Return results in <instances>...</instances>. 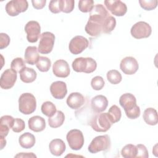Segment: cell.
<instances>
[{"label": "cell", "mask_w": 158, "mask_h": 158, "mask_svg": "<svg viewBox=\"0 0 158 158\" xmlns=\"http://www.w3.org/2000/svg\"><path fill=\"white\" fill-rule=\"evenodd\" d=\"M15 157H36L33 152H21L15 156Z\"/></svg>", "instance_id": "obj_44"}, {"label": "cell", "mask_w": 158, "mask_h": 158, "mask_svg": "<svg viewBox=\"0 0 158 158\" xmlns=\"http://www.w3.org/2000/svg\"><path fill=\"white\" fill-rule=\"evenodd\" d=\"M120 68L125 74L133 75L137 72L139 68V65L135 58L128 56L121 60Z\"/></svg>", "instance_id": "obj_15"}, {"label": "cell", "mask_w": 158, "mask_h": 158, "mask_svg": "<svg viewBox=\"0 0 158 158\" xmlns=\"http://www.w3.org/2000/svg\"><path fill=\"white\" fill-rule=\"evenodd\" d=\"M10 67L17 73H20L25 67H26V66L25 63L22 58L17 57L13 59V60L11 62Z\"/></svg>", "instance_id": "obj_35"}, {"label": "cell", "mask_w": 158, "mask_h": 158, "mask_svg": "<svg viewBox=\"0 0 158 158\" xmlns=\"http://www.w3.org/2000/svg\"><path fill=\"white\" fill-rule=\"evenodd\" d=\"M67 106L72 109H78L85 103V98L80 93H72L68 96L66 101Z\"/></svg>", "instance_id": "obj_19"}, {"label": "cell", "mask_w": 158, "mask_h": 158, "mask_svg": "<svg viewBox=\"0 0 158 158\" xmlns=\"http://www.w3.org/2000/svg\"><path fill=\"white\" fill-rule=\"evenodd\" d=\"M104 4L111 14L115 16H123L127 11V5L120 0H106L104 1Z\"/></svg>", "instance_id": "obj_13"}, {"label": "cell", "mask_w": 158, "mask_h": 158, "mask_svg": "<svg viewBox=\"0 0 158 158\" xmlns=\"http://www.w3.org/2000/svg\"><path fill=\"white\" fill-rule=\"evenodd\" d=\"M143 118L144 122L149 125H156L158 122L157 110L152 107L145 109L143 112Z\"/></svg>", "instance_id": "obj_24"}, {"label": "cell", "mask_w": 158, "mask_h": 158, "mask_svg": "<svg viewBox=\"0 0 158 158\" xmlns=\"http://www.w3.org/2000/svg\"><path fill=\"white\" fill-rule=\"evenodd\" d=\"M116 26V20L115 19L109 15L106 17L104 20L103 28H102V33H110L115 27Z\"/></svg>", "instance_id": "obj_32"}, {"label": "cell", "mask_w": 158, "mask_h": 158, "mask_svg": "<svg viewBox=\"0 0 158 158\" xmlns=\"http://www.w3.org/2000/svg\"><path fill=\"white\" fill-rule=\"evenodd\" d=\"M25 125L24 121L19 118H15L12 130L15 133H19L25 129Z\"/></svg>", "instance_id": "obj_39"}, {"label": "cell", "mask_w": 158, "mask_h": 158, "mask_svg": "<svg viewBox=\"0 0 158 158\" xmlns=\"http://www.w3.org/2000/svg\"><path fill=\"white\" fill-rule=\"evenodd\" d=\"M108 115L109 118L112 123L118 122L122 116V112L120 109L116 105L112 106L108 110Z\"/></svg>", "instance_id": "obj_28"}, {"label": "cell", "mask_w": 158, "mask_h": 158, "mask_svg": "<svg viewBox=\"0 0 158 158\" xmlns=\"http://www.w3.org/2000/svg\"><path fill=\"white\" fill-rule=\"evenodd\" d=\"M27 39L30 43L36 42L41 36V27L40 23L34 20L29 21L25 26Z\"/></svg>", "instance_id": "obj_12"}, {"label": "cell", "mask_w": 158, "mask_h": 158, "mask_svg": "<svg viewBox=\"0 0 158 158\" xmlns=\"http://www.w3.org/2000/svg\"><path fill=\"white\" fill-rule=\"evenodd\" d=\"M50 91L55 99H62L67 94V85L62 81H54L50 86Z\"/></svg>", "instance_id": "obj_17"}, {"label": "cell", "mask_w": 158, "mask_h": 158, "mask_svg": "<svg viewBox=\"0 0 158 158\" xmlns=\"http://www.w3.org/2000/svg\"><path fill=\"white\" fill-rule=\"evenodd\" d=\"M69 147L73 150H80L84 144V137L82 132L77 129L70 130L66 136Z\"/></svg>", "instance_id": "obj_9"}, {"label": "cell", "mask_w": 158, "mask_h": 158, "mask_svg": "<svg viewBox=\"0 0 158 158\" xmlns=\"http://www.w3.org/2000/svg\"><path fill=\"white\" fill-rule=\"evenodd\" d=\"M51 65V60L44 56H40L38 62L36 64V66L37 69L42 72H48Z\"/></svg>", "instance_id": "obj_29"}, {"label": "cell", "mask_w": 158, "mask_h": 158, "mask_svg": "<svg viewBox=\"0 0 158 158\" xmlns=\"http://www.w3.org/2000/svg\"><path fill=\"white\" fill-rule=\"evenodd\" d=\"M75 1L73 0H61V12L70 13L74 9Z\"/></svg>", "instance_id": "obj_38"}, {"label": "cell", "mask_w": 158, "mask_h": 158, "mask_svg": "<svg viewBox=\"0 0 158 158\" xmlns=\"http://www.w3.org/2000/svg\"><path fill=\"white\" fill-rule=\"evenodd\" d=\"M94 7L93 0H80L78 2V9L82 12H90Z\"/></svg>", "instance_id": "obj_34"}, {"label": "cell", "mask_w": 158, "mask_h": 158, "mask_svg": "<svg viewBox=\"0 0 158 158\" xmlns=\"http://www.w3.org/2000/svg\"><path fill=\"white\" fill-rule=\"evenodd\" d=\"M105 84L103 78L101 76H96L92 78L91 81V85L93 89L98 91L102 89Z\"/></svg>", "instance_id": "obj_36"}, {"label": "cell", "mask_w": 158, "mask_h": 158, "mask_svg": "<svg viewBox=\"0 0 158 158\" xmlns=\"http://www.w3.org/2000/svg\"><path fill=\"white\" fill-rule=\"evenodd\" d=\"M140 6L146 10H151L154 9L157 6V0H139Z\"/></svg>", "instance_id": "obj_37"}, {"label": "cell", "mask_w": 158, "mask_h": 158, "mask_svg": "<svg viewBox=\"0 0 158 158\" xmlns=\"http://www.w3.org/2000/svg\"><path fill=\"white\" fill-rule=\"evenodd\" d=\"M28 7L26 0H12L6 5V11L10 16H17L20 13L25 12Z\"/></svg>", "instance_id": "obj_10"}, {"label": "cell", "mask_w": 158, "mask_h": 158, "mask_svg": "<svg viewBox=\"0 0 158 158\" xmlns=\"http://www.w3.org/2000/svg\"><path fill=\"white\" fill-rule=\"evenodd\" d=\"M49 9L54 14L61 12V0H52L49 4Z\"/></svg>", "instance_id": "obj_40"}, {"label": "cell", "mask_w": 158, "mask_h": 158, "mask_svg": "<svg viewBox=\"0 0 158 158\" xmlns=\"http://www.w3.org/2000/svg\"><path fill=\"white\" fill-rule=\"evenodd\" d=\"M54 41L55 36L52 33L49 31L43 33L40 36L38 48V52L44 54L50 53L53 49Z\"/></svg>", "instance_id": "obj_7"}, {"label": "cell", "mask_w": 158, "mask_h": 158, "mask_svg": "<svg viewBox=\"0 0 158 158\" xmlns=\"http://www.w3.org/2000/svg\"><path fill=\"white\" fill-rule=\"evenodd\" d=\"M35 136L29 132L22 134L20 136L19 139V143L20 146L25 149L31 148L35 145Z\"/></svg>", "instance_id": "obj_25"}, {"label": "cell", "mask_w": 158, "mask_h": 158, "mask_svg": "<svg viewBox=\"0 0 158 158\" xmlns=\"http://www.w3.org/2000/svg\"><path fill=\"white\" fill-rule=\"evenodd\" d=\"M120 106L124 109L128 118L135 119L140 115V108L136 104L135 96L131 93H125L119 99Z\"/></svg>", "instance_id": "obj_2"}, {"label": "cell", "mask_w": 158, "mask_h": 158, "mask_svg": "<svg viewBox=\"0 0 158 158\" xmlns=\"http://www.w3.org/2000/svg\"><path fill=\"white\" fill-rule=\"evenodd\" d=\"M130 33L131 36L136 39L146 38L151 35L152 28L148 23L139 21L132 26Z\"/></svg>", "instance_id": "obj_8"}, {"label": "cell", "mask_w": 158, "mask_h": 158, "mask_svg": "<svg viewBox=\"0 0 158 158\" xmlns=\"http://www.w3.org/2000/svg\"><path fill=\"white\" fill-rule=\"evenodd\" d=\"M110 139L107 135H101L95 137L88 146V151L92 154H96L99 151H106L110 148Z\"/></svg>", "instance_id": "obj_6"}, {"label": "cell", "mask_w": 158, "mask_h": 158, "mask_svg": "<svg viewBox=\"0 0 158 158\" xmlns=\"http://www.w3.org/2000/svg\"><path fill=\"white\" fill-rule=\"evenodd\" d=\"M24 57L27 64L30 65L36 64L40 57L38 48L36 46H28L25 49Z\"/></svg>", "instance_id": "obj_23"}, {"label": "cell", "mask_w": 158, "mask_h": 158, "mask_svg": "<svg viewBox=\"0 0 158 158\" xmlns=\"http://www.w3.org/2000/svg\"><path fill=\"white\" fill-rule=\"evenodd\" d=\"M65 120L64 114L60 110H57L56 113L48 118V124L51 128H58L60 127Z\"/></svg>", "instance_id": "obj_27"}, {"label": "cell", "mask_w": 158, "mask_h": 158, "mask_svg": "<svg viewBox=\"0 0 158 158\" xmlns=\"http://www.w3.org/2000/svg\"><path fill=\"white\" fill-rule=\"evenodd\" d=\"M107 80L113 85L118 84L122 79L121 73L117 70H110L107 73Z\"/></svg>", "instance_id": "obj_33"}, {"label": "cell", "mask_w": 158, "mask_h": 158, "mask_svg": "<svg viewBox=\"0 0 158 158\" xmlns=\"http://www.w3.org/2000/svg\"><path fill=\"white\" fill-rule=\"evenodd\" d=\"M20 80L25 83H30L34 81L37 77L36 71L32 68L25 67L20 73Z\"/></svg>", "instance_id": "obj_26"}, {"label": "cell", "mask_w": 158, "mask_h": 158, "mask_svg": "<svg viewBox=\"0 0 158 158\" xmlns=\"http://www.w3.org/2000/svg\"><path fill=\"white\" fill-rule=\"evenodd\" d=\"M110 14L102 6H95L89 13L88 21L85 26V31L91 36L96 37L102 33L105 19Z\"/></svg>", "instance_id": "obj_1"}, {"label": "cell", "mask_w": 158, "mask_h": 158, "mask_svg": "<svg viewBox=\"0 0 158 158\" xmlns=\"http://www.w3.org/2000/svg\"><path fill=\"white\" fill-rule=\"evenodd\" d=\"M10 43V37L4 33H0V49H2L9 46Z\"/></svg>", "instance_id": "obj_42"}, {"label": "cell", "mask_w": 158, "mask_h": 158, "mask_svg": "<svg viewBox=\"0 0 158 158\" xmlns=\"http://www.w3.org/2000/svg\"><path fill=\"white\" fill-rule=\"evenodd\" d=\"M14 118L10 115H4L1 117L0 120V136L6 137L9 131V129L12 128Z\"/></svg>", "instance_id": "obj_21"}, {"label": "cell", "mask_w": 158, "mask_h": 158, "mask_svg": "<svg viewBox=\"0 0 158 158\" xmlns=\"http://www.w3.org/2000/svg\"><path fill=\"white\" fill-rule=\"evenodd\" d=\"M36 108V98L32 94L25 93L20 95L19 99V110L21 113L29 115L35 112Z\"/></svg>", "instance_id": "obj_4"}, {"label": "cell", "mask_w": 158, "mask_h": 158, "mask_svg": "<svg viewBox=\"0 0 158 158\" xmlns=\"http://www.w3.org/2000/svg\"><path fill=\"white\" fill-rule=\"evenodd\" d=\"M17 75V72L12 69L6 70L1 76L0 86L2 89H9L14 86Z\"/></svg>", "instance_id": "obj_14"}, {"label": "cell", "mask_w": 158, "mask_h": 158, "mask_svg": "<svg viewBox=\"0 0 158 158\" xmlns=\"http://www.w3.org/2000/svg\"><path fill=\"white\" fill-rule=\"evenodd\" d=\"M29 128L35 132H40L46 128V122L44 118L35 115L29 118L28 121Z\"/></svg>", "instance_id": "obj_20"}, {"label": "cell", "mask_w": 158, "mask_h": 158, "mask_svg": "<svg viewBox=\"0 0 158 158\" xmlns=\"http://www.w3.org/2000/svg\"><path fill=\"white\" fill-rule=\"evenodd\" d=\"M137 148V153L136 157H142V158H148L149 157L148 151L146 147L142 144H138L136 146Z\"/></svg>", "instance_id": "obj_41"}, {"label": "cell", "mask_w": 158, "mask_h": 158, "mask_svg": "<svg viewBox=\"0 0 158 158\" xmlns=\"http://www.w3.org/2000/svg\"><path fill=\"white\" fill-rule=\"evenodd\" d=\"M0 139H1V149H2L6 145V140L4 138V137H1L0 136Z\"/></svg>", "instance_id": "obj_45"}, {"label": "cell", "mask_w": 158, "mask_h": 158, "mask_svg": "<svg viewBox=\"0 0 158 158\" xmlns=\"http://www.w3.org/2000/svg\"><path fill=\"white\" fill-rule=\"evenodd\" d=\"M72 68L77 72L90 73L93 72L97 67V63L91 57H78L72 62Z\"/></svg>", "instance_id": "obj_3"}, {"label": "cell", "mask_w": 158, "mask_h": 158, "mask_svg": "<svg viewBox=\"0 0 158 158\" xmlns=\"http://www.w3.org/2000/svg\"><path fill=\"white\" fill-rule=\"evenodd\" d=\"M41 109L42 113L48 117L52 116L57 111L56 106L51 101H46L43 102L41 105Z\"/></svg>", "instance_id": "obj_31"}, {"label": "cell", "mask_w": 158, "mask_h": 158, "mask_svg": "<svg viewBox=\"0 0 158 158\" xmlns=\"http://www.w3.org/2000/svg\"><path fill=\"white\" fill-rule=\"evenodd\" d=\"M113 123L111 122L108 113H101L96 115L90 121L89 125L97 132L108 131Z\"/></svg>", "instance_id": "obj_5"}, {"label": "cell", "mask_w": 158, "mask_h": 158, "mask_svg": "<svg viewBox=\"0 0 158 158\" xmlns=\"http://www.w3.org/2000/svg\"><path fill=\"white\" fill-rule=\"evenodd\" d=\"M52 72L57 77L66 78L70 72L69 65L67 61L63 59L57 60L52 65Z\"/></svg>", "instance_id": "obj_16"}, {"label": "cell", "mask_w": 158, "mask_h": 158, "mask_svg": "<svg viewBox=\"0 0 158 158\" xmlns=\"http://www.w3.org/2000/svg\"><path fill=\"white\" fill-rule=\"evenodd\" d=\"M31 3L33 7L36 9H43L46 3V0H32Z\"/></svg>", "instance_id": "obj_43"}, {"label": "cell", "mask_w": 158, "mask_h": 158, "mask_svg": "<svg viewBox=\"0 0 158 158\" xmlns=\"http://www.w3.org/2000/svg\"><path fill=\"white\" fill-rule=\"evenodd\" d=\"M137 153V148L132 144L125 145L121 151V154L125 158H133L136 157Z\"/></svg>", "instance_id": "obj_30"}, {"label": "cell", "mask_w": 158, "mask_h": 158, "mask_svg": "<svg viewBox=\"0 0 158 158\" xmlns=\"http://www.w3.org/2000/svg\"><path fill=\"white\" fill-rule=\"evenodd\" d=\"M108 106V100L103 95H97L91 101V109L95 113H101L104 111Z\"/></svg>", "instance_id": "obj_18"}, {"label": "cell", "mask_w": 158, "mask_h": 158, "mask_svg": "<svg viewBox=\"0 0 158 158\" xmlns=\"http://www.w3.org/2000/svg\"><path fill=\"white\" fill-rule=\"evenodd\" d=\"M49 148L51 153L55 156H61L65 151L66 146L65 143L60 139H52L49 144Z\"/></svg>", "instance_id": "obj_22"}, {"label": "cell", "mask_w": 158, "mask_h": 158, "mask_svg": "<svg viewBox=\"0 0 158 158\" xmlns=\"http://www.w3.org/2000/svg\"><path fill=\"white\" fill-rule=\"evenodd\" d=\"M89 46L88 40L80 35L73 37L70 41L69 49L70 52L73 54H79L81 53Z\"/></svg>", "instance_id": "obj_11"}]
</instances>
